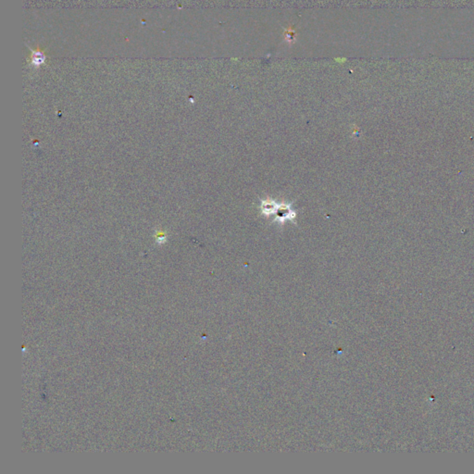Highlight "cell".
<instances>
[{
	"instance_id": "1",
	"label": "cell",
	"mask_w": 474,
	"mask_h": 474,
	"mask_svg": "<svg viewBox=\"0 0 474 474\" xmlns=\"http://www.w3.org/2000/svg\"><path fill=\"white\" fill-rule=\"evenodd\" d=\"M26 47L29 49V58L27 59L29 66L34 69H39L48 60V54L43 48L37 47L36 48H30L28 45Z\"/></svg>"
},
{
	"instance_id": "2",
	"label": "cell",
	"mask_w": 474,
	"mask_h": 474,
	"mask_svg": "<svg viewBox=\"0 0 474 474\" xmlns=\"http://www.w3.org/2000/svg\"><path fill=\"white\" fill-rule=\"evenodd\" d=\"M291 208H292L291 203H284V202L281 203L275 213L276 217L273 221H277L280 224H283L287 220L294 221V220L296 219L297 213L295 212V211H293Z\"/></svg>"
},
{
	"instance_id": "3",
	"label": "cell",
	"mask_w": 474,
	"mask_h": 474,
	"mask_svg": "<svg viewBox=\"0 0 474 474\" xmlns=\"http://www.w3.org/2000/svg\"><path fill=\"white\" fill-rule=\"evenodd\" d=\"M281 203L273 200L272 198H266V199H260V211L261 214L265 217L275 214L277 211L278 208L280 206Z\"/></svg>"
},
{
	"instance_id": "4",
	"label": "cell",
	"mask_w": 474,
	"mask_h": 474,
	"mask_svg": "<svg viewBox=\"0 0 474 474\" xmlns=\"http://www.w3.org/2000/svg\"><path fill=\"white\" fill-rule=\"evenodd\" d=\"M284 38L285 41L288 43H292L295 41V36H296V32L292 29H287L284 32Z\"/></svg>"
}]
</instances>
